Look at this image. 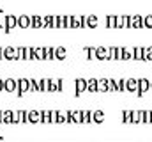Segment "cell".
Here are the masks:
<instances>
[{"label": "cell", "instance_id": "cell-1", "mask_svg": "<svg viewBox=\"0 0 152 142\" xmlns=\"http://www.w3.org/2000/svg\"><path fill=\"white\" fill-rule=\"evenodd\" d=\"M149 89H151V80H147V78H140V80H138V91H136V92L142 96V94H145Z\"/></svg>", "mask_w": 152, "mask_h": 142}, {"label": "cell", "instance_id": "cell-2", "mask_svg": "<svg viewBox=\"0 0 152 142\" xmlns=\"http://www.w3.org/2000/svg\"><path fill=\"white\" fill-rule=\"evenodd\" d=\"M85 91H87V80L78 78V80H76V96H81Z\"/></svg>", "mask_w": 152, "mask_h": 142}, {"label": "cell", "instance_id": "cell-3", "mask_svg": "<svg viewBox=\"0 0 152 142\" xmlns=\"http://www.w3.org/2000/svg\"><path fill=\"white\" fill-rule=\"evenodd\" d=\"M126 91H129V92H136V91H138V80H136V78H129V80H126Z\"/></svg>", "mask_w": 152, "mask_h": 142}, {"label": "cell", "instance_id": "cell-4", "mask_svg": "<svg viewBox=\"0 0 152 142\" xmlns=\"http://www.w3.org/2000/svg\"><path fill=\"white\" fill-rule=\"evenodd\" d=\"M96 55H97V59H101V61L108 59V48H104V46H97V48H96Z\"/></svg>", "mask_w": 152, "mask_h": 142}, {"label": "cell", "instance_id": "cell-5", "mask_svg": "<svg viewBox=\"0 0 152 142\" xmlns=\"http://www.w3.org/2000/svg\"><path fill=\"white\" fill-rule=\"evenodd\" d=\"M143 57H145V48H133V59H136V61H143Z\"/></svg>", "mask_w": 152, "mask_h": 142}, {"label": "cell", "instance_id": "cell-6", "mask_svg": "<svg viewBox=\"0 0 152 142\" xmlns=\"http://www.w3.org/2000/svg\"><path fill=\"white\" fill-rule=\"evenodd\" d=\"M103 121H104V112L103 110L92 112V123H103Z\"/></svg>", "mask_w": 152, "mask_h": 142}, {"label": "cell", "instance_id": "cell-7", "mask_svg": "<svg viewBox=\"0 0 152 142\" xmlns=\"http://www.w3.org/2000/svg\"><path fill=\"white\" fill-rule=\"evenodd\" d=\"M87 91H90V92H97V80H96V78L87 80Z\"/></svg>", "mask_w": 152, "mask_h": 142}, {"label": "cell", "instance_id": "cell-8", "mask_svg": "<svg viewBox=\"0 0 152 142\" xmlns=\"http://www.w3.org/2000/svg\"><path fill=\"white\" fill-rule=\"evenodd\" d=\"M97 91L108 92V78H101V80H97Z\"/></svg>", "mask_w": 152, "mask_h": 142}, {"label": "cell", "instance_id": "cell-9", "mask_svg": "<svg viewBox=\"0 0 152 142\" xmlns=\"http://www.w3.org/2000/svg\"><path fill=\"white\" fill-rule=\"evenodd\" d=\"M81 123H92V112L90 110H85L81 114Z\"/></svg>", "mask_w": 152, "mask_h": 142}, {"label": "cell", "instance_id": "cell-10", "mask_svg": "<svg viewBox=\"0 0 152 142\" xmlns=\"http://www.w3.org/2000/svg\"><path fill=\"white\" fill-rule=\"evenodd\" d=\"M85 25H88V27H97V18H96V16L85 18Z\"/></svg>", "mask_w": 152, "mask_h": 142}, {"label": "cell", "instance_id": "cell-11", "mask_svg": "<svg viewBox=\"0 0 152 142\" xmlns=\"http://www.w3.org/2000/svg\"><path fill=\"white\" fill-rule=\"evenodd\" d=\"M83 52H87V57H88V59H97V55H96V48H92V46H87Z\"/></svg>", "mask_w": 152, "mask_h": 142}, {"label": "cell", "instance_id": "cell-12", "mask_svg": "<svg viewBox=\"0 0 152 142\" xmlns=\"http://www.w3.org/2000/svg\"><path fill=\"white\" fill-rule=\"evenodd\" d=\"M122 123H131V110L122 112Z\"/></svg>", "mask_w": 152, "mask_h": 142}, {"label": "cell", "instance_id": "cell-13", "mask_svg": "<svg viewBox=\"0 0 152 142\" xmlns=\"http://www.w3.org/2000/svg\"><path fill=\"white\" fill-rule=\"evenodd\" d=\"M143 61H152V46L151 48H145V57Z\"/></svg>", "mask_w": 152, "mask_h": 142}, {"label": "cell", "instance_id": "cell-14", "mask_svg": "<svg viewBox=\"0 0 152 142\" xmlns=\"http://www.w3.org/2000/svg\"><path fill=\"white\" fill-rule=\"evenodd\" d=\"M115 18L117 16H108L106 18V27H115Z\"/></svg>", "mask_w": 152, "mask_h": 142}, {"label": "cell", "instance_id": "cell-15", "mask_svg": "<svg viewBox=\"0 0 152 142\" xmlns=\"http://www.w3.org/2000/svg\"><path fill=\"white\" fill-rule=\"evenodd\" d=\"M143 25H145V27H149V29H152V16L143 18Z\"/></svg>", "mask_w": 152, "mask_h": 142}, {"label": "cell", "instance_id": "cell-16", "mask_svg": "<svg viewBox=\"0 0 152 142\" xmlns=\"http://www.w3.org/2000/svg\"><path fill=\"white\" fill-rule=\"evenodd\" d=\"M57 55H58V59H64V55H66V50H64V48H58V50H57Z\"/></svg>", "mask_w": 152, "mask_h": 142}, {"label": "cell", "instance_id": "cell-17", "mask_svg": "<svg viewBox=\"0 0 152 142\" xmlns=\"http://www.w3.org/2000/svg\"><path fill=\"white\" fill-rule=\"evenodd\" d=\"M151 91H152V80H151Z\"/></svg>", "mask_w": 152, "mask_h": 142}]
</instances>
